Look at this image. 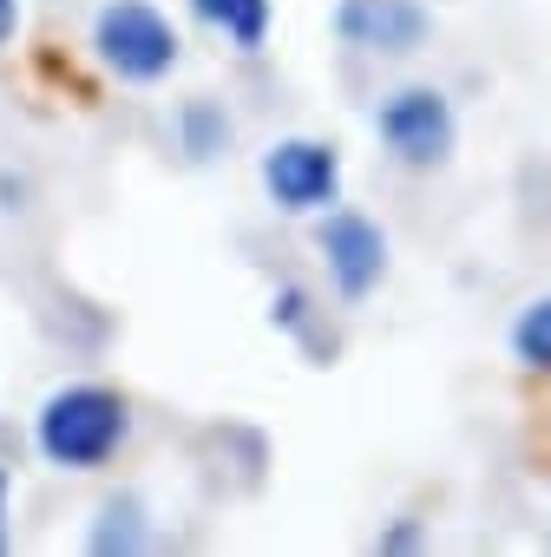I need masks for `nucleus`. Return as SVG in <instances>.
Instances as JSON below:
<instances>
[{
  "label": "nucleus",
  "instance_id": "1",
  "mask_svg": "<svg viewBox=\"0 0 551 557\" xmlns=\"http://www.w3.org/2000/svg\"><path fill=\"white\" fill-rule=\"evenodd\" d=\"M125 433H132V400L119 387H106V381H66L34 413V446L60 472H99V466H112L119 446H125Z\"/></svg>",
  "mask_w": 551,
  "mask_h": 557
},
{
  "label": "nucleus",
  "instance_id": "2",
  "mask_svg": "<svg viewBox=\"0 0 551 557\" xmlns=\"http://www.w3.org/2000/svg\"><path fill=\"white\" fill-rule=\"evenodd\" d=\"M93 53H99V66L112 79L158 86L184 60V40H177V27L151 8V0H106V8L93 14Z\"/></svg>",
  "mask_w": 551,
  "mask_h": 557
},
{
  "label": "nucleus",
  "instance_id": "3",
  "mask_svg": "<svg viewBox=\"0 0 551 557\" xmlns=\"http://www.w3.org/2000/svg\"><path fill=\"white\" fill-rule=\"evenodd\" d=\"M375 138H381V151H388L394 164H407V171H433V164H446L460 125H453L446 92H433V86H401V92L381 99V112H375Z\"/></svg>",
  "mask_w": 551,
  "mask_h": 557
},
{
  "label": "nucleus",
  "instance_id": "4",
  "mask_svg": "<svg viewBox=\"0 0 551 557\" xmlns=\"http://www.w3.org/2000/svg\"><path fill=\"white\" fill-rule=\"evenodd\" d=\"M262 190L283 216H322L342 203V158L322 138H283L262 151Z\"/></svg>",
  "mask_w": 551,
  "mask_h": 557
},
{
  "label": "nucleus",
  "instance_id": "5",
  "mask_svg": "<svg viewBox=\"0 0 551 557\" xmlns=\"http://www.w3.org/2000/svg\"><path fill=\"white\" fill-rule=\"evenodd\" d=\"M316 249H322V269H329V283L342 289V302L375 296V283L388 275V236L362 210H322Z\"/></svg>",
  "mask_w": 551,
  "mask_h": 557
},
{
  "label": "nucleus",
  "instance_id": "6",
  "mask_svg": "<svg viewBox=\"0 0 551 557\" xmlns=\"http://www.w3.org/2000/svg\"><path fill=\"white\" fill-rule=\"evenodd\" d=\"M335 34L348 47H362V53L401 60V53H420L427 47L433 21H427L420 0H342V8H335Z\"/></svg>",
  "mask_w": 551,
  "mask_h": 557
},
{
  "label": "nucleus",
  "instance_id": "7",
  "mask_svg": "<svg viewBox=\"0 0 551 557\" xmlns=\"http://www.w3.org/2000/svg\"><path fill=\"white\" fill-rule=\"evenodd\" d=\"M191 14L217 27L236 53H256L269 40V0H191Z\"/></svg>",
  "mask_w": 551,
  "mask_h": 557
},
{
  "label": "nucleus",
  "instance_id": "8",
  "mask_svg": "<svg viewBox=\"0 0 551 557\" xmlns=\"http://www.w3.org/2000/svg\"><path fill=\"white\" fill-rule=\"evenodd\" d=\"M177 132H184V151H191V158H217V151L230 145V119H223L210 99H191V106L177 112Z\"/></svg>",
  "mask_w": 551,
  "mask_h": 557
},
{
  "label": "nucleus",
  "instance_id": "9",
  "mask_svg": "<svg viewBox=\"0 0 551 557\" xmlns=\"http://www.w3.org/2000/svg\"><path fill=\"white\" fill-rule=\"evenodd\" d=\"M512 355H518L525 368H544V374H551V296L531 302V309L512 322Z\"/></svg>",
  "mask_w": 551,
  "mask_h": 557
},
{
  "label": "nucleus",
  "instance_id": "10",
  "mask_svg": "<svg viewBox=\"0 0 551 557\" xmlns=\"http://www.w3.org/2000/svg\"><path fill=\"white\" fill-rule=\"evenodd\" d=\"M86 544H93V550H138V544H145L138 505H132V498H125V505L112 498V505L99 511V524H93V537H86Z\"/></svg>",
  "mask_w": 551,
  "mask_h": 557
},
{
  "label": "nucleus",
  "instance_id": "11",
  "mask_svg": "<svg viewBox=\"0 0 551 557\" xmlns=\"http://www.w3.org/2000/svg\"><path fill=\"white\" fill-rule=\"evenodd\" d=\"M269 322H283V329H303V322H309V296H303L296 283H283V289L269 296Z\"/></svg>",
  "mask_w": 551,
  "mask_h": 557
},
{
  "label": "nucleus",
  "instance_id": "12",
  "mask_svg": "<svg viewBox=\"0 0 551 557\" xmlns=\"http://www.w3.org/2000/svg\"><path fill=\"white\" fill-rule=\"evenodd\" d=\"M21 34V0H0V47Z\"/></svg>",
  "mask_w": 551,
  "mask_h": 557
},
{
  "label": "nucleus",
  "instance_id": "13",
  "mask_svg": "<svg viewBox=\"0 0 551 557\" xmlns=\"http://www.w3.org/2000/svg\"><path fill=\"white\" fill-rule=\"evenodd\" d=\"M8 505H14V479H8V466H0V550H8Z\"/></svg>",
  "mask_w": 551,
  "mask_h": 557
},
{
  "label": "nucleus",
  "instance_id": "14",
  "mask_svg": "<svg viewBox=\"0 0 551 557\" xmlns=\"http://www.w3.org/2000/svg\"><path fill=\"white\" fill-rule=\"evenodd\" d=\"M414 537H420V531H414V524H401V531H388V537H381V550H407Z\"/></svg>",
  "mask_w": 551,
  "mask_h": 557
}]
</instances>
